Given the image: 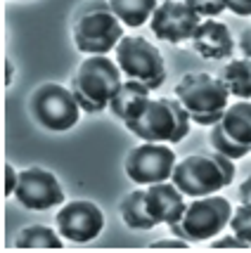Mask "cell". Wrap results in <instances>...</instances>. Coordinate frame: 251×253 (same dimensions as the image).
I'll return each mask as SVG.
<instances>
[{
  "label": "cell",
  "instance_id": "obj_1",
  "mask_svg": "<svg viewBox=\"0 0 251 253\" xmlns=\"http://www.w3.org/2000/svg\"><path fill=\"white\" fill-rule=\"evenodd\" d=\"M232 180H235V159L220 152L190 154L187 159L175 164L173 175H171V182L175 187L192 199L218 194Z\"/></svg>",
  "mask_w": 251,
  "mask_h": 253
},
{
  "label": "cell",
  "instance_id": "obj_2",
  "mask_svg": "<svg viewBox=\"0 0 251 253\" xmlns=\"http://www.w3.org/2000/svg\"><path fill=\"white\" fill-rule=\"evenodd\" d=\"M123 71L116 59L107 55H90L81 62L76 76L71 78V92L86 114H100L111 104L123 83Z\"/></svg>",
  "mask_w": 251,
  "mask_h": 253
},
{
  "label": "cell",
  "instance_id": "obj_3",
  "mask_svg": "<svg viewBox=\"0 0 251 253\" xmlns=\"http://www.w3.org/2000/svg\"><path fill=\"white\" fill-rule=\"evenodd\" d=\"M192 116L178 97H152L138 119L126 121V128L142 142L178 144L190 132Z\"/></svg>",
  "mask_w": 251,
  "mask_h": 253
},
{
  "label": "cell",
  "instance_id": "obj_4",
  "mask_svg": "<svg viewBox=\"0 0 251 253\" xmlns=\"http://www.w3.org/2000/svg\"><path fill=\"white\" fill-rule=\"evenodd\" d=\"M175 97L183 102L192 121L199 126H216L228 109L230 90L223 78H216L206 71L185 74L175 85Z\"/></svg>",
  "mask_w": 251,
  "mask_h": 253
},
{
  "label": "cell",
  "instance_id": "obj_5",
  "mask_svg": "<svg viewBox=\"0 0 251 253\" xmlns=\"http://www.w3.org/2000/svg\"><path fill=\"white\" fill-rule=\"evenodd\" d=\"M123 38V22L114 14L107 0H93L81 7L74 22L76 47L86 55H107Z\"/></svg>",
  "mask_w": 251,
  "mask_h": 253
},
{
  "label": "cell",
  "instance_id": "obj_6",
  "mask_svg": "<svg viewBox=\"0 0 251 253\" xmlns=\"http://www.w3.org/2000/svg\"><path fill=\"white\" fill-rule=\"evenodd\" d=\"M232 211L235 209L230 206V201L220 194L197 197L192 204H187L183 218L171 227V232L187 242H206L228 227Z\"/></svg>",
  "mask_w": 251,
  "mask_h": 253
},
{
  "label": "cell",
  "instance_id": "obj_7",
  "mask_svg": "<svg viewBox=\"0 0 251 253\" xmlns=\"http://www.w3.org/2000/svg\"><path fill=\"white\" fill-rule=\"evenodd\" d=\"M116 50V64L123 71V76L142 81L150 90H156L164 85L166 81V64L159 47L152 45L147 38L135 36V38H121V43L114 47Z\"/></svg>",
  "mask_w": 251,
  "mask_h": 253
},
{
  "label": "cell",
  "instance_id": "obj_8",
  "mask_svg": "<svg viewBox=\"0 0 251 253\" xmlns=\"http://www.w3.org/2000/svg\"><path fill=\"white\" fill-rule=\"evenodd\" d=\"M81 104L74 92L57 83H43L31 95V114L43 128L52 132L71 130L81 119Z\"/></svg>",
  "mask_w": 251,
  "mask_h": 253
},
{
  "label": "cell",
  "instance_id": "obj_9",
  "mask_svg": "<svg viewBox=\"0 0 251 253\" xmlns=\"http://www.w3.org/2000/svg\"><path fill=\"white\" fill-rule=\"evenodd\" d=\"M211 144L230 159H242L251 154V102L242 99L230 104L223 119L211 126Z\"/></svg>",
  "mask_w": 251,
  "mask_h": 253
},
{
  "label": "cell",
  "instance_id": "obj_10",
  "mask_svg": "<svg viewBox=\"0 0 251 253\" xmlns=\"http://www.w3.org/2000/svg\"><path fill=\"white\" fill-rule=\"evenodd\" d=\"M173 149L164 142H142L126 156V175L135 185H154L171 180L175 168Z\"/></svg>",
  "mask_w": 251,
  "mask_h": 253
},
{
  "label": "cell",
  "instance_id": "obj_11",
  "mask_svg": "<svg viewBox=\"0 0 251 253\" xmlns=\"http://www.w3.org/2000/svg\"><path fill=\"white\" fill-rule=\"evenodd\" d=\"M199 24H201V17L187 2H180V0L159 2L152 14V19H150L154 36L159 41H166V43H173V45L192 41V36L199 29Z\"/></svg>",
  "mask_w": 251,
  "mask_h": 253
},
{
  "label": "cell",
  "instance_id": "obj_12",
  "mask_svg": "<svg viewBox=\"0 0 251 253\" xmlns=\"http://www.w3.org/2000/svg\"><path fill=\"white\" fill-rule=\"evenodd\" d=\"M14 197L29 211H50L64 201V192H62L59 180L50 170L33 166L19 173Z\"/></svg>",
  "mask_w": 251,
  "mask_h": 253
},
{
  "label": "cell",
  "instance_id": "obj_13",
  "mask_svg": "<svg viewBox=\"0 0 251 253\" xmlns=\"http://www.w3.org/2000/svg\"><path fill=\"white\" fill-rule=\"evenodd\" d=\"M57 232L74 244L98 239L104 227V215L93 201H71L57 213Z\"/></svg>",
  "mask_w": 251,
  "mask_h": 253
},
{
  "label": "cell",
  "instance_id": "obj_14",
  "mask_svg": "<svg viewBox=\"0 0 251 253\" xmlns=\"http://www.w3.org/2000/svg\"><path fill=\"white\" fill-rule=\"evenodd\" d=\"M145 201H147V211L156 220V225H168V227H173L175 222L183 218V213L187 209L185 194L175 187L171 180L147 185Z\"/></svg>",
  "mask_w": 251,
  "mask_h": 253
},
{
  "label": "cell",
  "instance_id": "obj_15",
  "mask_svg": "<svg viewBox=\"0 0 251 253\" xmlns=\"http://www.w3.org/2000/svg\"><path fill=\"white\" fill-rule=\"evenodd\" d=\"M192 45L204 59H228L235 52L230 29L216 19H206L199 24V29L192 36Z\"/></svg>",
  "mask_w": 251,
  "mask_h": 253
},
{
  "label": "cell",
  "instance_id": "obj_16",
  "mask_svg": "<svg viewBox=\"0 0 251 253\" xmlns=\"http://www.w3.org/2000/svg\"><path fill=\"white\" fill-rule=\"evenodd\" d=\"M150 99H152L150 97V85H145L142 81H135V78H128V81L121 83L119 92L114 95L109 107H111V114L126 123L138 119L145 111Z\"/></svg>",
  "mask_w": 251,
  "mask_h": 253
},
{
  "label": "cell",
  "instance_id": "obj_17",
  "mask_svg": "<svg viewBox=\"0 0 251 253\" xmlns=\"http://www.w3.org/2000/svg\"><path fill=\"white\" fill-rule=\"evenodd\" d=\"M62 239L64 237L48 225H29L14 237V246L22 251H59L64 246Z\"/></svg>",
  "mask_w": 251,
  "mask_h": 253
},
{
  "label": "cell",
  "instance_id": "obj_18",
  "mask_svg": "<svg viewBox=\"0 0 251 253\" xmlns=\"http://www.w3.org/2000/svg\"><path fill=\"white\" fill-rule=\"evenodd\" d=\"M121 218L131 230H154L156 220L147 211L145 201V189H133L131 194H126L121 201Z\"/></svg>",
  "mask_w": 251,
  "mask_h": 253
},
{
  "label": "cell",
  "instance_id": "obj_19",
  "mask_svg": "<svg viewBox=\"0 0 251 253\" xmlns=\"http://www.w3.org/2000/svg\"><path fill=\"white\" fill-rule=\"evenodd\" d=\"M223 83L228 85L232 97L249 99L251 97V59L242 57V59H230L225 69L220 71Z\"/></svg>",
  "mask_w": 251,
  "mask_h": 253
},
{
  "label": "cell",
  "instance_id": "obj_20",
  "mask_svg": "<svg viewBox=\"0 0 251 253\" xmlns=\"http://www.w3.org/2000/svg\"><path fill=\"white\" fill-rule=\"evenodd\" d=\"M107 2L121 22L126 26H133V29L150 22L156 5H159L156 0H107Z\"/></svg>",
  "mask_w": 251,
  "mask_h": 253
},
{
  "label": "cell",
  "instance_id": "obj_21",
  "mask_svg": "<svg viewBox=\"0 0 251 253\" xmlns=\"http://www.w3.org/2000/svg\"><path fill=\"white\" fill-rule=\"evenodd\" d=\"M230 230L251 244V201H240V206L232 211Z\"/></svg>",
  "mask_w": 251,
  "mask_h": 253
},
{
  "label": "cell",
  "instance_id": "obj_22",
  "mask_svg": "<svg viewBox=\"0 0 251 253\" xmlns=\"http://www.w3.org/2000/svg\"><path fill=\"white\" fill-rule=\"evenodd\" d=\"M185 2L199 17H206V19H213V17H218L220 12L228 10L225 0H185Z\"/></svg>",
  "mask_w": 251,
  "mask_h": 253
},
{
  "label": "cell",
  "instance_id": "obj_23",
  "mask_svg": "<svg viewBox=\"0 0 251 253\" xmlns=\"http://www.w3.org/2000/svg\"><path fill=\"white\" fill-rule=\"evenodd\" d=\"M211 249H216V251H220V249H235V251H240V249H251L249 242H244L242 237H237L235 232L232 234H228V237H220V239H213L211 242Z\"/></svg>",
  "mask_w": 251,
  "mask_h": 253
},
{
  "label": "cell",
  "instance_id": "obj_24",
  "mask_svg": "<svg viewBox=\"0 0 251 253\" xmlns=\"http://www.w3.org/2000/svg\"><path fill=\"white\" fill-rule=\"evenodd\" d=\"M150 249H154V251H164V249H171V251H183V249H190V242L183 239V237H175V239H161V242H154Z\"/></svg>",
  "mask_w": 251,
  "mask_h": 253
},
{
  "label": "cell",
  "instance_id": "obj_25",
  "mask_svg": "<svg viewBox=\"0 0 251 253\" xmlns=\"http://www.w3.org/2000/svg\"><path fill=\"white\" fill-rule=\"evenodd\" d=\"M19 182V173H14V168L10 164H5V197H12Z\"/></svg>",
  "mask_w": 251,
  "mask_h": 253
},
{
  "label": "cell",
  "instance_id": "obj_26",
  "mask_svg": "<svg viewBox=\"0 0 251 253\" xmlns=\"http://www.w3.org/2000/svg\"><path fill=\"white\" fill-rule=\"evenodd\" d=\"M228 10L240 14V17H251V0H225Z\"/></svg>",
  "mask_w": 251,
  "mask_h": 253
},
{
  "label": "cell",
  "instance_id": "obj_27",
  "mask_svg": "<svg viewBox=\"0 0 251 253\" xmlns=\"http://www.w3.org/2000/svg\"><path fill=\"white\" fill-rule=\"evenodd\" d=\"M240 50L244 57H249L251 59V29H244L240 36Z\"/></svg>",
  "mask_w": 251,
  "mask_h": 253
},
{
  "label": "cell",
  "instance_id": "obj_28",
  "mask_svg": "<svg viewBox=\"0 0 251 253\" xmlns=\"http://www.w3.org/2000/svg\"><path fill=\"white\" fill-rule=\"evenodd\" d=\"M237 197H240V201H251V175L240 185V189H237Z\"/></svg>",
  "mask_w": 251,
  "mask_h": 253
},
{
  "label": "cell",
  "instance_id": "obj_29",
  "mask_svg": "<svg viewBox=\"0 0 251 253\" xmlns=\"http://www.w3.org/2000/svg\"><path fill=\"white\" fill-rule=\"evenodd\" d=\"M10 83H12V64L5 62V85H10Z\"/></svg>",
  "mask_w": 251,
  "mask_h": 253
}]
</instances>
